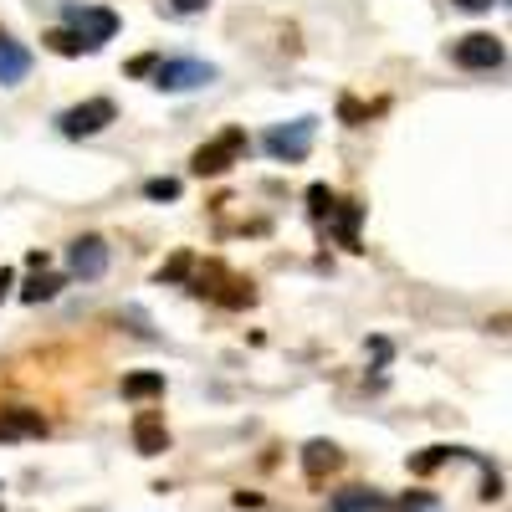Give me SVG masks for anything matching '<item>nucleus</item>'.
<instances>
[{"label": "nucleus", "instance_id": "1", "mask_svg": "<svg viewBox=\"0 0 512 512\" xmlns=\"http://www.w3.org/2000/svg\"><path fill=\"white\" fill-rule=\"evenodd\" d=\"M313 139H318V118H297V123L267 128L262 149H267L272 159H282V164H303V159L313 154Z\"/></svg>", "mask_w": 512, "mask_h": 512}, {"label": "nucleus", "instance_id": "2", "mask_svg": "<svg viewBox=\"0 0 512 512\" xmlns=\"http://www.w3.org/2000/svg\"><path fill=\"white\" fill-rule=\"evenodd\" d=\"M221 72L210 62H195V57H180V62H159L154 67V88L159 93H195V88H210Z\"/></svg>", "mask_w": 512, "mask_h": 512}, {"label": "nucleus", "instance_id": "3", "mask_svg": "<svg viewBox=\"0 0 512 512\" xmlns=\"http://www.w3.org/2000/svg\"><path fill=\"white\" fill-rule=\"evenodd\" d=\"M62 16H67V26H77L72 36L82 41V52H98L103 41H113V31H118V16L103 11V6H62Z\"/></svg>", "mask_w": 512, "mask_h": 512}, {"label": "nucleus", "instance_id": "4", "mask_svg": "<svg viewBox=\"0 0 512 512\" xmlns=\"http://www.w3.org/2000/svg\"><path fill=\"white\" fill-rule=\"evenodd\" d=\"M118 118V108H113V98H88V103H77V108H67L62 118H57V128L67 139H93V134H103V128Z\"/></svg>", "mask_w": 512, "mask_h": 512}, {"label": "nucleus", "instance_id": "5", "mask_svg": "<svg viewBox=\"0 0 512 512\" xmlns=\"http://www.w3.org/2000/svg\"><path fill=\"white\" fill-rule=\"evenodd\" d=\"M246 149V128H226L221 139H210V144H200L195 149V159H190V169L195 175H226V169L236 164V154Z\"/></svg>", "mask_w": 512, "mask_h": 512}, {"label": "nucleus", "instance_id": "6", "mask_svg": "<svg viewBox=\"0 0 512 512\" xmlns=\"http://www.w3.org/2000/svg\"><path fill=\"white\" fill-rule=\"evenodd\" d=\"M502 41L497 36H487V31H477V36H461L456 47H451V62L456 67H466V72H492V67H502Z\"/></svg>", "mask_w": 512, "mask_h": 512}, {"label": "nucleus", "instance_id": "7", "mask_svg": "<svg viewBox=\"0 0 512 512\" xmlns=\"http://www.w3.org/2000/svg\"><path fill=\"white\" fill-rule=\"evenodd\" d=\"M67 267H72V277H82V282H98V277L108 272V241H103V236H77V241L67 246Z\"/></svg>", "mask_w": 512, "mask_h": 512}, {"label": "nucleus", "instance_id": "8", "mask_svg": "<svg viewBox=\"0 0 512 512\" xmlns=\"http://www.w3.org/2000/svg\"><path fill=\"white\" fill-rule=\"evenodd\" d=\"M31 436H47V415L41 410H0V441H31Z\"/></svg>", "mask_w": 512, "mask_h": 512}, {"label": "nucleus", "instance_id": "9", "mask_svg": "<svg viewBox=\"0 0 512 512\" xmlns=\"http://www.w3.org/2000/svg\"><path fill=\"white\" fill-rule=\"evenodd\" d=\"M134 451H139V456H164V451H169V431H164V420H159L154 410H144V415L134 420Z\"/></svg>", "mask_w": 512, "mask_h": 512}, {"label": "nucleus", "instance_id": "10", "mask_svg": "<svg viewBox=\"0 0 512 512\" xmlns=\"http://www.w3.org/2000/svg\"><path fill=\"white\" fill-rule=\"evenodd\" d=\"M26 72H31V52L21 47V41L0 36V82H6V88H16V82H26Z\"/></svg>", "mask_w": 512, "mask_h": 512}, {"label": "nucleus", "instance_id": "11", "mask_svg": "<svg viewBox=\"0 0 512 512\" xmlns=\"http://www.w3.org/2000/svg\"><path fill=\"white\" fill-rule=\"evenodd\" d=\"M395 502L390 497H379V492H369V487H349V492H338L333 502H328V512H390Z\"/></svg>", "mask_w": 512, "mask_h": 512}, {"label": "nucleus", "instance_id": "12", "mask_svg": "<svg viewBox=\"0 0 512 512\" xmlns=\"http://www.w3.org/2000/svg\"><path fill=\"white\" fill-rule=\"evenodd\" d=\"M338 466H344V451H338L333 441H308L303 446V472L318 482L323 472H338Z\"/></svg>", "mask_w": 512, "mask_h": 512}, {"label": "nucleus", "instance_id": "13", "mask_svg": "<svg viewBox=\"0 0 512 512\" xmlns=\"http://www.w3.org/2000/svg\"><path fill=\"white\" fill-rule=\"evenodd\" d=\"M328 221H333L338 241H344L349 251H359V221H364V205L344 200V205H333V210H328Z\"/></svg>", "mask_w": 512, "mask_h": 512}, {"label": "nucleus", "instance_id": "14", "mask_svg": "<svg viewBox=\"0 0 512 512\" xmlns=\"http://www.w3.org/2000/svg\"><path fill=\"white\" fill-rule=\"evenodd\" d=\"M154 395H164V374L159 369L123 374V400H154Z\"/></svg>", "mask_w": 512, "mask_h": 512}, {"label": "nucleus", "instance_id": "15", "mask_svg": "<svg viewBox=\"0 0 512 512\" xmlns=\"http://www.w3.org/2000/svg\"><path fill=\"white\" fill-rule=\"evenodd\" d=\"M451 456H466V451H461V446H431V451H420V456L410 461V472H415V477H431L436 466L451 461Z\"/></svg>", "mask_w": 512, "mask_h": 512}, {"label": "nucleus", "instance_id": "16", "mask_svg": "<svg viewBox=\"0 0 512 512\" xmlns=\"http://www.w3.org/2000/svg\"><path fill=\"white\" fill-rule=\"evenodd\" d=\"M57 287H62L57 277H31L21 297H26V303H47V297H57Z\"/></svg>", "mask_w": 512, "mask_h": 512}, {"label": "nucleus", "instance_id": "17", "mask_svg": "<svg viewBox=\"0 0 512 512\" xmlns=\"http://www.w3.org/2000/svg\"><path fill=\"white\" fill-rule=\"evenodd\" d=\"M144 200H180V180H149Z\"/></svg>", "mask_w": 512, "mask_h": 512}, {"label": "nucleus", "instance_id": "18", "mask_svg": "<svg viewBox=\"0 0 512 512\" xmlns=\"http://www.w3.org/2000/svg\"><path fill=\"white\" fill-rule=\"evenodd\" d=\"M47 47L62 52V57H77V52H82V41H77L72 31H52V36H47Z\"/></svg>", "mask_w": 512, "mask_h": 512}, {"label": "nucleus", "instance_id": "19", "mask_svg": "<svg viewBox=\"0 0 512 512\" xmlns=\"http://www.w3.org/2000/svg\"><path fill=\"white\" fill-rule=\"evenodd\" d=\"M308 205H313V216L323 221L328 210H333V195H328V185H313V190H308Z\"/></svg>", "mask_w": 512, "mask_h": 512}, {"label": "nucleus", "instance_id": "20", "mask_svg": "<svg viewBox=\"0 0 512 512\" xmlns=\"http://www.w3.org/2000/svg\"><path fill=\"white\" fill-rule=\"evenodd\" d=\"M400 507H405V512H431V507H436V497H431V492H405V497H400Z\"/></svg>", "mask_w": 512, "mask_h": 512}, {"label": "nucleus", "instance_id": "21", "mask_svg": "<svg viewBox=\"0 0 512 512\" xmlns=\"http://www.w3.org/2000/svg\"><path fill=\"white\" fill-rule=\"evenodd\" d=\"M185 272H190V256H175V262H169V267L159 272V282H180Z\"/></svg>", "mask_w": 512, "mask_h": 512}, {"label": "nucleus", "instance_id": "22", "mask_svg": "<svg viewBox=\"0 0 512 512\" xmlns=\"http://www.w3.org/2000/svg\"><path fill=\"white\" fill-rule=\"evenodd\" d=\"M338 113H344V118H349V123H359V118H364V108H359V103H354V98H344V103H338Z\"/></svg>", "mask_w": 512, "mask_h": 512}, {"label": "nucleus", "instance_id": "23", "mask_svg": "<svg viewBox=\"0 0 512 512\" xmlns=\"http://www.w3.org/2000/svg\"><path fill=\"white\" fill-rule=\"evenodd\" d=\"M210 0H175V11H205Z\"/></svg>", "mask_w": 512, "mask_h": 512}, {"label": "nucleus", "instance_id": "24", "mask_svg": "<svg viewBox=\"0 0 512 512\" xmlns=\"http://www.w3.org/2000/svg\"><path fill=\"white\" fill-rule=\"evenodd\" d=\"M456 6H461V11H487L492 0H456Z\"/></svg>", "mask_w": 512, "mask_h": 512}, {"label": "nucleus", "instance_id": "25", "mask_svg": "<svg viewBox=\"0 0 512 512\" xmlns=\"http://www.w3.org/2000/svg\"><path fill=\"white\" fill-rule=\"evenodd\" d=\"M6 287H11V272H0V297H6Z\"/></svg>", "mask_w": 512, "mask_h": 512}]
</instances>
